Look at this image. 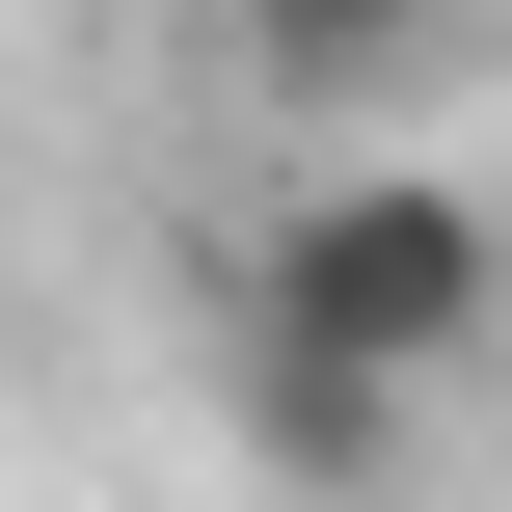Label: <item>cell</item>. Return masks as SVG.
Here are the masks:
<instances>
[{
    "label": "cell",
    "instance_id": "obj_1",
    "mask_svg": "<svg viewBox=\"0 0 512 512\" xmlns=\"http://www.w3.org/2000/svg\"><path fill=\"white\" fill-rule=\"evenodd\" d=\"M216 351H270V378H351V405H459L512 351V189L459 162H297L270 216H243V324Z\"/></svg>",
    "mask_w": 512,
    "mask_h": 512
},
{
    "label": "cell",
    "instance_id": "obj_3",
    "mask_svg": "<svg viewBox=\"0 0 512 512\" xmlns=\"http://www.w3.org/2000/svg\"><path fill=\"white\" fill-rule=\"evenodd\" d=\"M216 405H243V459H270V486H405V432H432V405H351V378H270V351H216Z\"/></svg>",
    "mask_w": 512,
    "mask_h": 512
},
{
    "label": "cell",
    "instance_id": "obj_2",
    "mask_svg": "<svg viewBox=\"0 0 512 512\" xmlns=\"http://www.w3.org/2000/svg\"><path fill=\"white\" fill-rule=\"evenodd\" d=\"M189 27H216L243 108H378V81L432 54V0H189Z\"/></svg>",
    "mask_w": 512,
    "mask_h": 512
}]
</instances>
